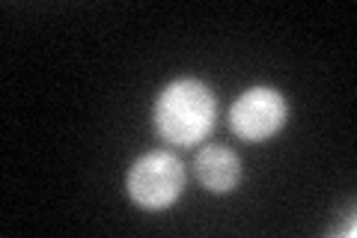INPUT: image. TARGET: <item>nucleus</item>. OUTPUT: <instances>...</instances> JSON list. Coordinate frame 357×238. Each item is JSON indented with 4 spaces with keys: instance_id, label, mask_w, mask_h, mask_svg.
I'll list each match as a JSON object with an SVG mask.
<instances>
[{
    "instance_id": "obj_2",
    "label": "nucleus",
    "mask_w": 357,
    "mask_h": 238,
    "mask_svg": "<svg viewBox=\"0 0 357 238\" xmlns=\"http://www.w3.org/2000/svg\"><path fill=\"white\" fill-rule=\"evenodd\" d=\"M185 191V167L173 152L152 149L140 155L126 173V194L140 209H170Z\"/></svg>"
},
{
    "instance_id": "obj_1",
    "label": "nucleus",
    "mask_w": 357,
    "mask_h": 238,
    "mask_svg": "<svg viewBox=\"0 0 357 238\" xmlns=\"http://www.w3.org/2000/svg\"><path fill=\"white\" fill-rule=\"evenodd\" d=\"M218 122V98L199 77L170 81L152 107V126L164 143L197 146L203 143Z\"/></svg>"
},
{
    "instance_id": "obj_3",
    "label": "nucleus",
    "mask_w": 357,
    "mask_h": 238,
    "mask_svg": "<svg viewBox=\"0 0 357 238\" xmlns=\"http://www.w3.org/2000/svg\"><path fill=\"white\" fill-rule=\"evenodd\" d=\"M289 105L280 89L271 87H250L232 101L229 107V128L248 143H262L274 137L286 126Z\"/></svg>"
},
{
    "instance_id": "obj_4",
    "label": "nucleus",
    "mask_w": 357,
    "mask_h": 238,
    "mask_svg": "<svg viewBox=\"0 0 357 238\" xmlns=\"http://www.w3.org/2000/svg\"><path fill=\"white\" fill-rule=\"evenodd\" d=\"M194 173L211 194H232L241 179V161L238 155L220 143L203 146L194 158Z\"/></svg>"
}]
</instances>
